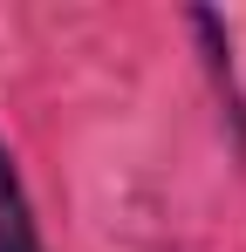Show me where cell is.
<instances>
[{
    "label": "cell",
    "mask_w": 246,
    "mask_h": 252,
    "mask_svg": "<svg viewBox=\"0 0 246 252\" xmlns=\"http://www.w3.org/2000/svg\"><path fill=\"white\" fill-rule=\"evenodd\" d=\"M0 252H41L35 239V218H28V198H21V177L0 150Z\"/></svg>",
    "instance_id": "cell-1"
}]
</instances>
